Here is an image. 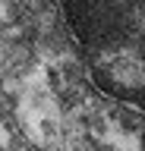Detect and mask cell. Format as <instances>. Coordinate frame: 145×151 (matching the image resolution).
Masks as SVG:
<instances>
[{"label": "cell", "mask_w": 145, "mask_h": 151, "mask_svg": "<svg viewBox=\"0 0 145 151\" xmlns=\"http://www.w3.org/2000/svg\"><path fill=\"white\" fill-rule=\"evenodd\" d=\"M13 19H16V13H13V9L0 0V22H13Z\"/></svg>", "instance_id": "obj_1"}, {"label": "cell", "mask_w": 145, "mask_h": 151, "mask_svg": "<svg viewBox=\"0 0 145 151\" xmlns=\"http://www.w3.org/2000/svg\"><path fill=\"white\" fill-rule=\"evenodd\" d=\"M10 145V132H6V126L0 123V148H6Z\"/></svg>", "instance_id": "obj_2"}]
</instances>
